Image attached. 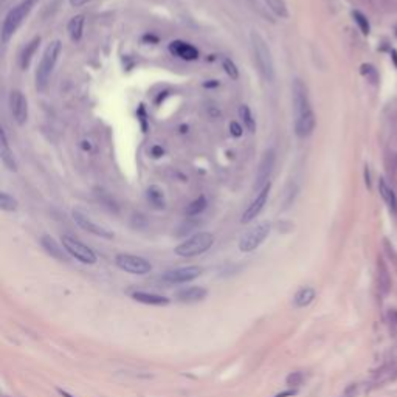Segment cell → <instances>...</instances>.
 <instances>
[{
	"label": "cell",
	"mask_w": 397,
	"mask_h": 397,
	"mask_svg": "<svg viewBox=\"0 0 397 397\" xmlns=\"http://www.w3.org/2000/svg\"><path fill=\"white\" fill-rule=\"evenodd\" d=\"M10 110L14 121L19 126H23L28 120V101L21 90H13L10 93Z\"/></svg>",
	"instance_id": "14"
},
{
	"label": "cell",
	"mask_w": 397,
	"mask_h": 397,
	"mask_svg": "<svg viewBox=\"0 0 397 397\" xmlns=\"http://www.w3.org/2000/svg\"><path fill=\"white\" fill-rule=\"evenodd\" d=\"M377 284H378V290H380V293L383 296L390 295L393 281H391L390 270H388L386 264L382 259H378V263H377Z\"/></svg>",
	"instance_id": "18"
},
{
	"label": "cell",
	"mask_w": 397,
	"mask_h": 397,
	"mask_svg": "<svg viewBox=\"0 0 397 397\" xmlns=\"http://www.w3.org/2000/svg\"><path fill=\"white\" fill-rule=\"evenodd\" d=\"M41 36H34V38L25 45L23 50H22V55H21V67L23 70L30 68L31 62H33V58L36 55V51H38L39 45H41Z\"/></svg>",
	"instance_id": "21"
},
{
	"label": "cell",
	"mask_w": 397,
	"mask_h": 397,
	"mask_svg": "<svg viewBox=\"0 0 397 397\" xmlns=\"http://www.w3.org/2000/svg\"><path fill=\"white\" fill-rule=\"evenodd\" d=\"M219 86V83L216 79H213V83H205L203 84V87H218Z\"/></svg>",
	"instance_id": "40"
},
{
	"label": "cell",
	"mask_w": 397,
	"mask_h": 397,
	"mask_svg": "<svg viewBox=\"0 0 397 397\" xmlns=\"http://www.w3.org/2000/svg\"><path fill=\"white\" fill-rule=\"evenodd\" d=\"M17 206H19V203H17V200L13 196H10L5 191L0 193V208H2L3 211L13 213V211L17 210Z\"/></svg>",
	"instance_id": "29"
},
{
	"label": "cell",
	"mask_w": 397,
	"mask_h": 397,
	"mask_svg": "<svg viewBox=\"0 0 397 397\" xmlns=\"http://www.w3.org/2000/svg\"><path fill=\"white\" fill-rule=\"evenodd\" d=\"M295 394H296V390H290V391H287V393H279L275 397H288V396H295Z\"/></svg>",
	"instance_id": "38"
},
{
	"label": "cell",
	"mask_w": 397,
	"mask_h": 397,
	"mask_svg": "<svg viewBox=\"0 0 397 397\" xmlns=\"http://www.w3.org/2000/svg\"><path fill=\"white\" fill-rule=\"evenodd\" d=\"M163 152L165 151H163V148H161V146H154V148H152V151H151V154H152V157L158 158V157L163 155Z\"/></svg>",
	"instance_id": "37"
},
{
	"label": "cell",
	"mask_w": 397,
	"mask_h": 397,
	"mask_svg": "<svg viewBox=\"0 0 397 397\" xmlns=\"http://www.w3.org/2000/svg\"><path fill=\"white\" fill-rule=\"evenodd\" d=\"M41 0H21L19 3L8 11L2 23V30H0V41H2V44L10 42V39L16 34V31L21 28L23 21L28 17L31 10Z\"/></svg>",
	"instance_id": "2"
},
{
	"label": "cell",
	"mask_w": 397,
	"mask_h": 397,
	"mask_svg": "<svg viewBox=\"0 0 397 397\" xmlns=\"http://www.w3.org/2000/svg\"><path fill=\"white\" fill-rule=\"evenodd\" d=\"M315 296H317V292H315L313 287H304L295 295L293 303L296 308H308V306L315 300Z\"/></svg>",
	"instance_id": "24"
},
{
	"label": "cell",
	"mask_w": 397,
	"mask_h": 397,
	"mask_svg": "<svg viewBox=\"0 0 397 397\" xmlns=\"http://www.w3.org/2000/svg\"><path fill=\"white\" fill-rule=\"evenodd\" d=\"M202 275V268L197 265H188V267H178L168 270L161 275V281L166 284H185L191 283L196 278Z\"/></svg>",
	"instance_id": "10"
},
{
	"label": "cell",
	"mask_w": 397,
	"mask_h": 397,
	"mask_svg": "<svg viewBox=\"0 0 397 397\" xmlns=\"http://www.w3.org/2000/svg\"><path fill=\"white\" fill-rule=\"evenodd\" d=\"M115 264L118 268L124 270L131 275H146L152 270V264L148 259H144L137 255L120 253L115 256Z\"/></svg>",
	"instance_id": "8"
},
{
	"label": "cell",
	"mask_w": 397,
	"mask_h": 397,
	"mask_svg": "<svg viewBox=\"0 0 397 397\" xmlns=\"http://www.w3.org/2000/svg\"><path fill=\"white\" fill-rule=\"evenodd\" d=\"M146 198L155 210H163L165 205H166L163 189H161L160 186H157V185H151L146 189Z\"/></svg>",
	"instance_id": "23"
},
{
	"label": "cell",
	"mask_w": 397,
	"mask_h": 397,
	"mask_svg": "<svg viewBox=\"0 0 397 397\" xmlns=\"http://www.w3.org/2000/svg\"><path fill=\"white\" fill-rule=\"evenodd\" d=\"M270 231H272V223L270 222H261L255 225L253 228H250L248 231L242 234V238L239 239V250L242 253L255 251L261 243H264Z\"/></svg>",
	"instance_id": "7"
},
{
	"label": "cell",
	"mask_w": 397,
	"mask_h": 397,
	"mask_svg": "<svg viewBox=\"0 0 397 397\" xmlns=\"http://www.w3.org/2000/svg\"><path fill=\"white\" fill-rule=\"evenodd\" d=\"M206 206H208V200H206V197L202 194V196H198L197 198H194V200L186 206L185 214L188 216V218H194V216L202 214L206 210Z\"/></svg>",
	"instance_id": "26"
},
{
	"label": "cell",
	"mask_w": 397,
	"mask_h": 397,
	"mask_svg": "<svg viewBox=\"0 0 397 397\" xmlns=\"http://www.w3.org/2000/svg\"><path fill=\"white\" fill-rule=\"evenodd\" d=\"M61 242H62V247L66 248L67 255L75 258L79 263L87 264V265L96 264L98 258L95 255V251L90 247H87L83 241H79L75 236H70V234H64V236L61 238Z\"/></svg>",
	"instance_id": "6"
},
{
	"label": "cell",
	"mask_w": 397,
	"mask_h": 397,
	"mask_svg": "<svg viewBox=\"0 0 397 397\" xmlns=\"http://www.w3.org/2000/svg\"><path fill=\"white\" fill-rule=\"evenodd\" d=\"M250 44H251V50H253L256 66L259 68V73L263 75V78L267 81V83H273L275 81V62H273L272 51H270L267 42L264 41V38L258 31L253 30L250 33Z\"/></svg>",
	"instance_id": "4"
},
{
	"label": "cell",
	"mask_w": 397,
	"mask_h": 397,
	"mask_svg": "<svg viewBox=\"0 0 397 397\" xmlns=\"http://www.w3.org/2000/svg\"><path fill=\"white\" fill-rule=\"evenodd\" d=\"M353 17H354L355 23L358 25V28L362 30V33H363V34H368V33H369V23H368V21H366V17H365L362 13H358V11H354V13H353Z\"/></svg>",
	"instance_id": "32"
},
{
	"label": "cell",
	"mask_w": 397,
	"mask_h": 397,
	"mask_svg": "<svg viewBox=\"0 0 397 397\" xmlns=\"http://www.w3.org/2000/svg\"><path fill=\"white\" fill-rule=\"evenodd\" d=\"M168 50L173 56H176L178 59H183V61H196V59H198V55H200L193 44H189L186 41H180V39L171 42Z\"/></svg>",
	"instance_id": "15"
},
{
	"label": "cell",
	"mask_w": 397,
	"mask_h": 397,
	"mask_svg": "<svg viewBox=\"0 0 397 397\" xmlns=\"http://www.w3.org/2000/svg\"><path fill=\"white\" fill-rule=\"evenodd\" d=\"M388 324H390L391 332H397V309H390L388 312Z\"/></svg>",
	"instance_id": "33"
},
{
	"label": "cell",
	"mask_w": 397,
	"mask_h": 397,
	"mask_svg": "<svg viewBox=\"0 0 397 397\" xmlns=\"http://www.w3.org/2000/svg\"><path fill=\"white\" fill-rule=\"evenodd\" d=\"M90 2H93V0H70V5L75 6V8H79V6H84Z\"/></svg>",
	"instance_id": "36"
},
{
	"label": "cell",
	"mask_w": 397,
	"mask_h": 397,
	"mask_svg": "<svg viewBox=\"0 0 397 397\" xmlns=\"http://www.w3.org/2000/svg\"><path fill=\"white\" fill-rule=\"evenodd\" d=\"M230 133L233 135L234 138H241V137H242V133H243L242 126H241L238 121H231V123H230Z\"/></svg>",
	"instance_id": "34"
},
{
	"label": "cell",
	"mask_w": 397,
	"mask_h": 397,
	"mask_svg": "<svg viewBox=\"0 0 397 397\" xmlns=\"http://www.w3.org/2000/svg\"><path fill=\"white\" fill-rule=\"evenodd\" d=\"M222 67H223L225 73H227L231 79H238L239 78V70H238L236 64H234L230 58H223L222 59Z\"/></svg>",
	"instance_id": "30"
},
{
	"label": "cell",
	"mask_w": 397,
	"mask_h": 397,
	"mask_svg": "<svg viewBox=\"0 0 397 397\" xmlns=\"http://www.w3.org/2000/svg\"><path fill=\"white\" fill-rule=\"evenodd\" d=\"M292 99H293V115H295V133L296 137L306 138L313 132L317 118L312 109L309 90L303 79H293L292 83Z\"/></svg>",
	"instance_id": "1"
},
{
	"label": "cell",
	"mask_w": 397,
	"mask_h": 397,
	"mask_svg": "<svg viewBox=\"0 0 397 397\" xmlns=\"http://www.w3.org/2000/svg\"><path fill=\"white\" fill-rule=\"evenodd\" d=\"M206 295H208V292H206L205 287L193 286V287H186L183 290H180L177 293V300L182 303H197V301L205 300Z\"/></svg>",
	"instance_id": "19"
},
{
	"label": "cell",
	"mask_w": 397,
	"mask_h": 397,
	"mask_svg": "<svg viewBox=\"0 0 397 397\" xmlns=\"http://www.w3.org/2000/svg\"><path fill=\"white\" fill-rule=\"evenodd\" d=\"M61 51H62V44L59 39L51 41L47 45V48H45L39 66H38V70H36V76H34L36 88H38L39 92H44V90L48 87L50 78L53 75V70H55V67H56V62L59 59Z\"/></svg>",
	"instance_id": "3"
},
{
	"label": "cell",
	"mask_w": 397,
	"mask_h": 397,
	"mask_svg": "<svg viewBox=\"0 0 397 397\" xmlns=\"http://www.w3.org/2000/svg\"><path fill=\"white\" fill-rule=\"evenodd\" d=\"M214 243V236L208 231H198L196 234H193L191 238H188L186 241H183L182 243L174 248L177 256L182 258H194L208 251Z\"/></svg>",
	"instance_id": "5"
},
{
	"label": "cell",
	"mask_w": 397,
	"mask_h": 397,
	"mask_svg": "<svg viewBox=\"0 0 397 397\" xmlns=\"http://www.w3.org/2000/svg\"><path fill=\"white\" fill-rule=\"evenodd\" d=\"M264 2L268 6V10L275 16H278L279 19H287L288 17V10L284 0H264Z\"/></svg>",
	"instance_id": "28"
},
{
	"label": "cell",
	"mask_w": 397,
	"mask_h": 397,
	"mask_svg": "<svg viewBox=\"0 0 397 397\" xmlns=\"http://www.w3.org/2000/svg\"><path fill=\"white\" fill-rule=\"evenodd\" d=\"M71 218L76 222V225L79 228H83L84 231L93 234V236L103 238V239H113V233L110 230H107L104 227H101L99 223L93 222L92 219L88 218L87 214H84L83 211L79 210H73L71 211Z\"/></svg>",
	"instance_id": "11"
},
{
	"label": "cell",
	"mask_w": 397,
	"mask_h": 397,
	"mask_svg": "<svg viewBox=\"0 0 397 397\" xmlns=\"http://www.w3.org/2000/svg\"><path fill=\"white\" fill-rule=\"evenodd\" d=\"M357 396V385L355 383H353L351 385L348 390H346V393H345V397H355Z\"/></svg>",
	"instance_id": "35"
},
{
	"label": "cell",
	"mask_w": 397,
	"mask_h": 397,
	"mask_svg": "<svg viewBox=\"0 0 397 397\" xmlns=\"http://www.w3.org/2000/svg\"><path fill=\"white\" fill-rule=\"evenodd\" d=\"M397 380V360H388L378 366L371 375V385L374 388H380L388 383Z\"/></svg>",
	"instance_id": "12"
},
{
	"label": "cell",
	"mask_w": 397,
	"mask_h": 397,
	"mask_svg": "<svg viewBox=\"0 0 397 397\" xmlns=\"http://www.w3.org/2000/svg\"><path fill=\"white\" fill-rule=\"evenodd\" d=\"M58 393H59L62 397H75V396H71L70 393H67L66 390H61V388H58Z\"/></svg>",
	"instance_id": "39"
},
{
	"label": "cell",
	"mask_w": 397,
	"mask_h": 397,
	"mask_svg": "<svg viewBox=\"0 0 397 397\" xmlns=\"http://www.w3.org/2000/svg\"><path fill=\"white\" fill-rule=\"evenodd\" d=\"M270 188H272V183H267L263 189H259L256 197L253 198V202H251L247 210L243 211L242 218H241V223H248L253 219H256L258 216L261 214V211L264 210V206L267 203V198H268V194H270Z\"/></svg>",
	"instance_id": "13"
},
{
	"label": "cell",
	"mask_w": 397,
	"mask_h": 397,
	"mask_svg": "<svg viewBox=\"0 0 397 397\" xmlns=\"http://www.w3.org/2000/svg\"><path fill=\"white\" fill-rule=\"evenodd\" d=\"M303 382H304V374L301 371H293L286 378V383L290 388H298L300 385H303Z\"/></svg>",
	"instance_id": "31"
},
{
	"label": "cell",
	"mask_w": 397,
	"mask_h": 397,
	"mask_svg": "<svg viewBox=\"0 0 397 397\" xmlns=\"http://www.w3.org/2000/svg\"><path fill=\"white\" fill-rule=\"evenodd\" d=\"M0 144H2V149H0V158H2V163L3 166L11 171V173H17V160L13 154V151L10 149V143H8V138H6V132H5V128H0Z\"/></svg>",
	"instance_id": "16"
},
{
	"label": "cell",
	"mask_w": 397,
	"mask_h": 397,
	"mask_svg": "<svg viewBox=\"0 0 397 397\" xmlns=\"http://www.w3.org/2000/svg\"><path fill=\"white\" fill-rule=\"evenodd\" d=\"M275 163H276V152L273 148H270L264 152L263 158H261V161H259L258 171H256V178H255V191L256 193L270 182V176H272V173H273Z\"/></svg>",
	"instance_id": "9"
},
{
	"label": "cell",
	"mask_w": 397,
	"mask_h": 397,
	"mask_svg": "<svg viewBox=\"0 0 397 397\" xmlns=\"http://www.w3.org/2000/svg\"><path fill=\"white\" fill-rule=\"evenodd\" d=\"M41 245L51 258H55L58 261H67L66 248L59 245V242H56L55 238H51L50 234H44V236L41 238Z\"/></svg>",
	"instance_id": "17"
},
{
	"label": "cell",
	"mask_w": 397,
	"mask_h": 397,
	"mask_svg": "<svg viewBox=\"0 0 397 397\" xmlns=\"http://www.w3.org/2000/svg\"><path fill=\"white\" fill-rule=\"evenodd\" d=\"M238 113H239V118H241L242 124L245 126L250 132H255L256 131V120H255L253 112H251L250 107L247 104H241L238 109Z\"/></svg>",
	"instance_id": "27"
},
{
	"label": "cell",
	"mask_w": 397,
	"mask_h": 397,
	"mask_svg": "<svg viewBox=\"0 0 397 397\" xmlns=\"http://www.w3.org/2000/svg\"><path fill=\"white\" fill-rule=\"evenodd\" d=\"M378 193H380V196H382V198L385 200V203L390 206V208L393 210V211H396L397 210V198H396V194H394V191L391 189V186H388L386 185V182L383 178H380L378 180Z\"/></svg>",
	"instance_id": "25"
},
{
	"label": "cell",
	"mask_w": 397,
	"mask_h": 397,
	"mask_svg": "<svg viewBox=\"0 0 397 397\" xmlns=\"http://www.w3.org/2000/svg\"><path fill=\"white\" fill-rule=\"evenodd\" d=\"M132 298L135 301H138L141 304H148V306H166V304H169V298L154 293V292H133Z\"/></svg>",
	"instance_id": "20"
},
{
	"label": "cell",
	"mask_w": 397,
	"mask_h": 397,
	"mask_svg": "<svg viewBox=\"0 0 397 397\" xmlns=\"http://www.w3.org/2000/svg\"><path fill=\"white\" fill-rule=\"evenodd\" d=\"M84 23H86V16L84 14H78L75 17H71L68 25H67V31L70 39L73 42H79L83 39L84 34Z\"/></svg>",
	"instance_id": "22"
}]
</instances>
